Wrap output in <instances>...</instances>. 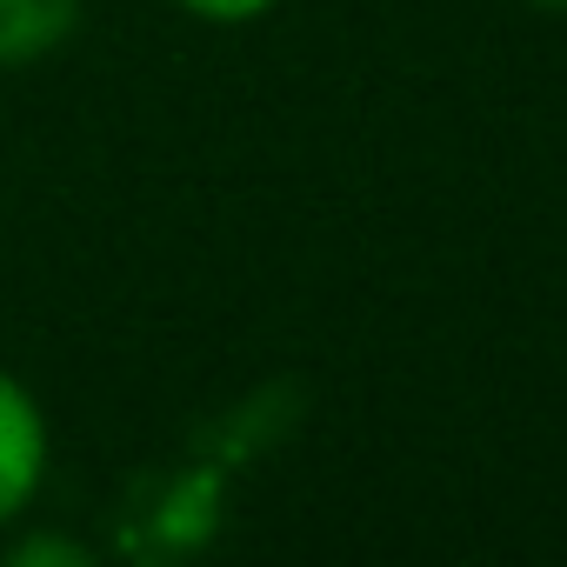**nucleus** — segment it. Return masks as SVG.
<instances>
[{"instance_id":"nucleus-3","label":"nucleus","mask_w":567,"mask_h":567,"mask_svg":"<svg viewBox=\"0 0 567 567\" xmlns=\"http://www.w3.org/2000/svg\"><path fill=\"white\" fill-rule=\"evenodd\" d=\"M174 8H187L194 21H220V28H240V21H260L267 8H280V0H174Z\"/></svg>"},{"instance_id":"nucleus-2","label":"nucleus","mask_w":567,"mask_h":567,"mask_svg":"<svg viewBox=\"0 0 567 567\" xmlns=\"http://www.w3.org/2000/svg\"><path fill=\"white\" fill-rule=\"evenodd\" d=\"M74 28H81V0H0V68L61 54Z\"/></svg>"},{"instance_id":"nucleus-1","label":"nucleus","mask_w":567,"mask_h":567,"mask_svg":"<svg viewBox=\"0 0 567 567\" xmlns=\"http://www.w3.org/2000/svg\"><path fill=\"white\" fill-rule=\"evenodd\" d=\"M48 474V421L41 401L28 394V381H14L0 368V527L14 514H28V501L41 494Z\"/></svg>"},{"instance_id":"nucleus-4","label":"nucleus","mask_w":567,"mask_h":567,"mask_svg":"<svg viewBox=\"0 0 567 567\" xmlns=\"http://www.w3.org/2000/svg\"><path fill=\"white\" fill-rule=\"evenodd\" d=\"M14 560H21V567H28V560H68V567H81L87 547H68V540H28V547H14Z\"/></svg>"},{"instance_id":"nucleus-5","label":"nucleus","mask_w":567,"mask_h":567,"mask_svg":"<svg viewBox=\"0 0 567 567\" xmlns=\"http://www.w3.org/2000/svg\"><path fill=\"white\" fill-rule=\"evenodd\" d=\"M527 8H547V14H567V0H527Z\"/></svg>"}]
</instances>
